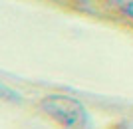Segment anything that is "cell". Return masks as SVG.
<instances>
[{
    "label": "cell",
    "mask_w": 133,
    "mask_h": 129,
    "mask_svg": "<svg viewBox=\"0 0 133 129\" xmlns=\"http://www.w3.org/2000/svg\"><path fill=\"white\" fill-rule=\"evenodd\" d=\"M42 111H46L54 121L66 129H82L88 123V111L78 99L62 93H52L46 96L40 101Z\"/></svg>",
    "instance_id": "1"
},
{
    "label": "cell",
    "mask_w": 133,
    "mask_h": 129,
    "mask_svg": "<svg viewBox=\"0 0 133 129\" xmlns=\"http://www.w3.org/2000/svg\"><path fill=\"white\" fill-rule=\"evenodd\" d=\"M111 2L115 4L117 10H121L127 18L133 20V0H111Z\"/></svg>",
    "instance_id": "2"
}]
</instances>
